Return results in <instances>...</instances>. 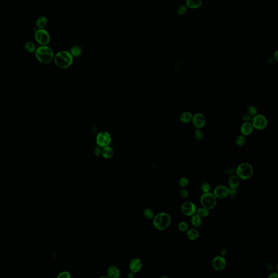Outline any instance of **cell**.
<instances>
[{"label":"cell","instance_id":"277c9868","mask_svg":"<svg viewBox=\"0 0 278 278\" xmlns=\"http://www.w3.org/2000/svg\"><path fill=\"white\" fill-rule=\"evenodd\" d=\"M252 166L248 163H242L237 168V177L241 179H247L252 176L253 174Z\"/></svg>","mask_w":278,"mask_h":278},{"label":"cell","instance_id":"ab89813d","mask_svg":"<svg viewBox=\"0 0 278 278\" xmlns=\"http://www.w3.org/2000/svg\"><path fill=\"white\" fill-rule=\"evenodd\" d=\"M221 255H222V256H225V255H226L227 254V250L225 249H223L222 250H221Z\"/></svg>","mask_w":278,"mask_h":278},{"label":"cell","instance_id":"ba28073f","mask_svg":"<svg viewBox=\"0 0 278 278\" xmlns=\"http://www.w3.org/2000/svg\"><path fill=\"white\" fill-rule=\"evenodd\" d=\"M111 140V135L108 132H101L96 137V142L99 147H104L109 145Z\"/></svg>","mask_w":278,"mask_h":278},{"label":"cell","instance_id":"52a82bcc","mask_svg":"<svg viewBox=\"0 0 278 278\" xmlns=\"http://www.w3.org/2000/svg\"><path fill=\"white\" fill-rule=\"evenodd\" d=\"M35 38L36 42L42 45H47L50 42L49 33L47 31L44 29H39L36 31Z\"/></svg>","mask_w":278,"mask_h":278},{"label":"cell","instance_id":"d4e9b609","mask_svg":"<svg viewBox=\"0 0 278 278\" xmlns=\"http://www.w3.org/2000/svg\"><path fill=\"white\" fill-rule=\"evenodd\" d=\"M82 50L81 47L78 46H75L72 48L71 50V54L72 56L74 57H78L81 54Z\"/></svg>","mask_w":278,"mask_h":278},{"label":"cell","instance_id":"836d02e7","mask_svg":"<svg viewBox=\"0 0 278 278\" xmlns=\"http://www.w3.org/2000/svg\"><path fill=\"white\" fill-rule=\"evenodd\" d=\"M202 189L204 192H208L210 190V185L208 183H204L202 185Z\"/></svg>","mask_w":278,"mask_h":278},{"label":"cell","instance_id":"4316f807","mask_svg":"<svg viewBox=\"0 0 278 278\" xmlns=\"http://www.w3.org/2000/svg\"><path fill=\"white\" fill-rule=\"evenodd\" d=\"M25 48L28 52L33 53L36 51V45L32 42H26Z\"/></svg>","mask_w":278,"mask_h":278},{"label":"cell","instance_id":"8d00e7d4","mask_svg":"<svg viewBox=\"0 0 278 278\" xmlns=\"http://www.w3.org/2000/svg\"><path fill=\"white\" fill-rule=\"evenodd\" d=\"M102 149L99 147H97L95 150V154L96 156H99L101 154Z\"/></svg>","mask_w":278,"mask_h":278},{"label":"cell","instance_id":"d6986e66","mask_svg":"<svg viewBox=\"0 0 278 278\" xmlns=\"http://www.w3.org/2000/svg\"><path fill=\"white\" fill-rule=\"evenodd\" d=\"M186 5L187 7L191 9H196L202 5L201 0H186Z\"/></svg>","mask_w":278,"mask_h":278},{"label":"cell","instance_id":"e575fe53","mask_svg":"<svg viewBox=\"0 0 278 278\" xmlns=\"http://www.w3.org/2000/svg\"><path fill=\"white\" fill-rule=\"evenodd\" d=\"M180 195H181V197L185 198L189 196V192L185 189H183L180 192Z\"/></svg>","mask_w":278,"mask_h":278},{"label":"cell","instance_id":"7a4b0ae2","mask_svg":"<svg viewBox=\"0 0 278 278\" xmlns=\"http://www.w3.org/2000/svg\"><path fill=\"white\" fill-rule=\"evenodd\" d=\"M73 56L71 53L66 51H60L54 57L56 65L62 69L69 68L73 63Z\"/></svg>","mask_w":278,"mask_h":278},{"label":"cell","instance_id":"f1b7e54d","mask_svg":"<svg viewBox=\"0 0 278 278\" xmlns=\"http://www.w3.org/2000/svg\"><path fill=\"white\" fill-rule=\"evenodd\" d=\"M194 136L196 140H198V141H201L204 137V134H203V131H201V129H197V130L195 131Z\"/></svg>","mask_w":278,"mask_h":278},{"label":"cell","instance_id":"2e32d148","mask_svg":"<svg viewBox=\"0 0 278 278\" xmlns=\"http://www.w3.org/2000/svg\"><path fill=\"white\" fill-rule=\"evenodd\" d=\"M229 189H237L240 184V179L236 175H231L228 181Z\"/></svg>","mask_w":278,"mask_h":278},{"label":"cell","instance_id":"603a6c76","mask_svg":"<svg viewBox=\"0 0 278 278\" xmlns=\"http://www.w3.org/2000/svg\"><path fill=\"white\" fill-rule=\"evenodd\" d=\"M143 214L144 217L147 220H151L153 219L154 216V212L153 210L149 208H145L143 210Z\"/></svg>","mask_w":278,"mask_h":278},{"label":"cell","instance_id":"5b68a950","mask_svg":"<svg viewBox=\"0 0 278 278\" xmlns=\"http://www.w3.org/2000/svg\"><path fill=\"white\" fill-rule=\"evenodd\" d=\"M201 203L203 208L208 210L212 209L216 205V197L211 193H204L201 197Z\"/></svg>","mask_w":278,"mask_h":278},{"label":"cell","instance_id":"f546056e","mask_svg":"<svg viewBox=\"0 0 278 278\" xmlns=\"http://www.w3.org/2000/svg\"><path fill=\"white\" fill-rule=\"evenodd\" d=\"M178 228L181 231L185 232L188 230L189 225H187V223L185 222H181L179 223V225H178Z\"/></svg>","mask_w":278,"mask_h":278},{"label":"cell","instance_id":"ffe728a7","mask_svg":"<svg viewBox=\"0 0 278 278\" xmlns=\"http://www.w3.org/2000/svg\"><path fill=\"white\" fill-rule=\"evenodd\" d=\"M191 223L193 226L196 228H198L202 224V220L201 217L198 214H194L191 217Z\"/></svg>","mask_w":278,"mask_h":278},{"label":"cell","instance_id":"f35d334b","mask_svg":"<svg viewBox=\"0 0 278 278\" xmlns=\"http://www.w3.org/2000/svg\"><path fill=\"white\" fill-rule=\"evenodd\" d=\"M225 172L226 173H228V175H231V174L234 173V170L231 169H227V170H226V171H225Z\"/></svg>","mask_w":278,"mask_h":278},{"label":"cell","instance_id":"8fae6325","mask_svg":"<svg viewBox=\"0 0 278 278\" xmlns=\"http://www.w3.org/2000/svg\"><path fill=\"white\" fill-rule=\"evenodd\" d=\"M226 260L224 257L217 256L213 260V266L215 270L222 271L226 266Z\"/></svg>","mask_w":278,"mask_h":278},{"label":"cell","instance_id":"7c38bea8","mask_svg":"<svg viewBox=\"0 0 278 278\" xmlns=\"http://www.w3.org/2000/svg\"><path fill=\"white\" fill-rule=\"evenodd\" d=\"M214 196L217 198H225L229 195V190L225 186L220 185L214 189Z\"/></svg>","mask_w":278,"mask_h":278},{"label":"cell","instance_id":"b9f144b4","mask_svg":"<svg viewBox=\"0 0 278 278\" xmlns=\"http://www.w3.org/2000/svg\"><path fill=\"white\" fill-rule=\"evenodd\" d=\"M275 60H278V59H277V52H276V53H275Z\"/></svg>","mask_w":278,"mask_h":278},{"label":"cell","instance_id":"6da1fadb","mask_svg":"<svg viewBox=\"0 0 278 278\" xmlns=\"http://www.w3.org/2000/svg\"><path fill=\"white\" fill-rule=\"evenodd\" d=\"M53 51L52 48L46 45H42L36 51V57L39 62L47 64L53 58Z\"/></svg>","mask_w":278,"mask_h":278},{"label":"cell","instance_id":"7402d4cb","mask_svg":"<svg viewBox=\"0 0 278 278\" xmlns=\"http://www.w3.org/2000/svg\"><path fill=\"white\" fill-rule=\"evenodd\" d=\"M47 19L44 16H41L36 21V26L39 29H43L46 26Z\"/></svg>","mask_w":278,"mask_h":278},{"label":"cell","instance_id":"d6a6232c","mask_svg":"<svg viewBox=\"0 0 278 278\" xmlns=\"http://www.w3.org/2000/svg\"><path fill=\"white\" fill-rule=\"evenodd\" d=\"M58 278H71V275L68 271H63L58 274Z\"/></svg>","mask_w":278,"mask_h":278},{"label":"cell","instance_id":"83f0119b","mask_svg":"<svg viewBox=\"0 0 278 278\" xmlns=\"http://www.w3.org/2000/svg\"><path fill=\"white\" fill-rule=\"evenodd\" d=\"M247 114H249V115L251 116L252 117H253L254 116L256 115L258 113L257 109L253 105H249L248 107L247 108Z\"/></svg>","mask_w":278,"mask_h":278},{"label":"cell","instance_id":"4fadbf2b","mask_svg":"<svg viewBox=\"0 0 278 278\" xmlns=\"http://www.w3.org/2000/svg\"><path fill=\"white\" fill-rule=\"evenodd\" d=\"M142 267V263L141 259L138 258H134L131 260L129 264V269L132 272L136 273L141 270Z\"/></svg>","mask_w":278,"mask_h":278},{"label":"cell","instance_id":"60d3db41","mask_svg":"<svg viewBox=\"0 0 278 278\" xmlns=\"http://www.w3.org/2000/svg\"><path fill=\"white\" fill-rule=\"evenodd\" d=\"M134 274L135 273H134L133 272H132L131 271V272L129 273L128 275V278H133L134 277Z\"/></svg>","mask_w":278,"mask_h":278},{"label":"cell","instance_id":"8992f818","mask_svg":"<svg viewBox=\"0 0 278 278\" xmlns=\"http://www.w3.org/2000/svg\"><path fill=\"white\" fill-rule=\"evenodd\" d=\"M251 121L253 128L257 130H263L268 125V120L266 117L261 114H256V115L254 116Z\"/></svg>","mask_w":278,"mask_h":278},{"label":"cell","instance_id":"9a60e30c","mask_svg":"<svg viewBox=\"0 0 278 278\" xmlns=\"http://www.w3.org/2000/svg\"><path fill=\"white\" fill-rule=\"evenodd\" d=\"M107 274L109 278H119L120 276V271L117 267L111 265L108 268Z\"/></svg>","mask_w":278,"mask_h":278},{"label":"cell","instance_id":"5bb4252c","mask_svg":"<svg viewBox=\"0 0 278 278\" xmlns=\"http://www.w3.org/2000/svg\"><path fill=\"white\" fill-rule=\"evenodd\" d=\"M253 127L250 122H244L240 127L241 134L244 136H248L252 134L253 131Z\"/></svg>","mask_w":278,"mask_h":278},{"label":"cell","instance_id":"e0dca14e","mask_svg":"<svg viewBox=\"0 0 278 278\" xmlns=\"http://www.w3.org/2000/svg\"><path fill=\"white\" fill-rule=\"evenodd\" d=\"M102 156L105 159H110L114 155V151L111 147L105 146L103 147L101 152Z\"/></svg>","mask_w":278,"mask_h":278},{"label":"cell","instance_id":"cb8c5ba5","mask_svg":"<svg viewBox=\"0 0 278 278\" xmlns=\"http://www.w3.org/2000/svg\"><path fill=\"white\" fill-rule=\"evenodd\" d=\"M246 139L245 137V136L242 135V134L238 135L235 140L236 144L240 147L243 146L246 143Z\"/></svg>","mask_w":278,"mask_h":278},{"label":"cell","instance_id":"d590c367","mask_svg":"<svg viewBox=\"0 0 278 278\" xmlns=\"http://www.w3.org/2000/svg\"><path fill=\"white\" fill-rule=\"evenodd\" d=\"M252 117L251 116L249 115L248 114H245L243 116L242 119L244 122H250L252 120Z\"/></svg>","mask_w":278,"mask_h":278},{"label":"cell","instance_id":"9c48e42d","mask_svg":"<svg viewBox=\"0 0 278 278\" xmlns=\"http://www.w3.org/2000/svg\"><path fill=\"white\" fill-rule=\"evenodd\" d=\"M192 122L193 125L197 129H201L204 127L207 122L206 117L202 113H196L192 116Z\"/></svg>","mask_w":278,"mask_h":278},{"label":"cell","instance_id":"484cf974","mask_svg":"<svg viewBox=\"0 0 278 278\" xmlns=\"http://www.w3.org/2000/svg\"><path fill=\"white\" fill-rule=\"evenodd\" d=\"M197 214L201 217H205L208 216L209 214V211L208 209L205 208H199L197 210H196Z\"/></svg>","mask_w":278,"mask_h":278},{"label":"cell","instance_id":"30bf717a","mask_svg":"<svg viewBox=\"0 0 278 278\" xmlns=\"http://www.w3.org/2000/svg\"><path fill=\"white\" fill-rule=\"evenodd\" d=\"M181 210L183 214L187 216H191L195 214L197 208L193 203L191 202H186L184 203L181 207Z\"/></svg>","mask_w":278,"mask_h":278},{"label":"cell","instance_id":"ac0fdd59","mask_svg":"<svg viewBox=\"0 0 278 278\" xmlns=\"http://www.w3.org/2000/svg\"><path fill=\"white\" fill-rule=\"evenodd\" d=\"M193 115L189 111H185L181 114L180 120L182 123H187L191 121Z\"/></svg>","mask_w":278,"mask_h":278},{"label":"cell","instance_id":"4dcf8cb0","mask_svg":"<svg viewBox=\"0 0 278 278\" xmlns=\"http://www.w3.org/2000/svg\"><path fill=\"white\" fill-rule=\"evenodd\" d=\"M189 179L186 177H183L179 180V184L181 187H185L189 184Z\"/></svg>","mask_w":278,"mask_h":278},{"label":"cell","instance_id":"3957f363","mask_svg":"<svg viewBox=\"0 0 278 278\" xmlns=\"http://www.w3.org/2000/svg\"><path fill=\"white\" fill-rule=\"evenodd\" d=\"M153 219L154 226L160 231L167 228L171 223V216L167 213H159L154 216Z\"/></svg>","mask_w":278,"mask_h":278},{"label":"cell","instance_id":"74e56055","mask_svg":"<svg viewBox=\"0 0 278 278\" xmlns=\"http://www.w3.org/2000/svg\"><path fill=\"white\" fill-rule=\"evenodd\" d=\"M278 277V273H272V274H270V275H269L268 276V278H277Z\"/></svg>","mask_w":278,"mask_h":278},{"label":"cell","instance_id":"1f68e13d","mask_svg":"<svg viewBox=\"0 0 278 278\" xmlns=\"http://www.w3.org/2000/svg\"><path fill=\"white\" fill-rule=\"evenodd\" d=\"M186 6H184V5L180 6L179 8H178V9H177V13H178V14L180 15H184L186 13Z\"/></svg>","mask_w":278,"mask_h":278},{"label":"cell","instance_id":"44dd1931","mask_svg":"<svg viewBox=\"0 0 278 278\" xmlns=\"http://www.w3.org/2000/svg\"><path fill=\"white\" fill-rule=\"evenodd\" d=\"M187 236L191 240H196L198 238L199 232L196 229H190L187 232Z\"/></svg>","mask_w":278,"mask_h":278}]
</instances>
